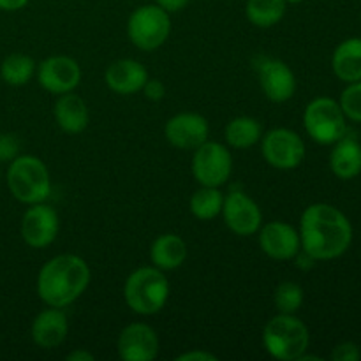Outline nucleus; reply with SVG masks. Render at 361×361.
<instances>
[{
	"label": "nucleus",
	"instance_id": "obj_1",
	"mask_svg": "<svg viewBox=\"0 0 361 361\" xmlns=\"http://www.w3.org/2000/svg\"><path fill=\"white\" fill-rule=\"evenodd\" d=\"M302 249L316 261L337 259L353 242V226L348 215L328 203H314L300 219Z\"/></svg>",
	"mask_w": 361,
	"mask_h": 361
},
{
	"label": "nucleus",
	"instance_id": "obj_2",
	"mask_svg": "<svg viewBox=\"0 0 361 361\" xmlns=\"http://www.w3.org/2000/svg\"><path fill=\"white\" fill-rule=\"evenodd\" d=\"M90 284V267L76 254H60L42 264L37 275V295L48 307L73 305Z\"/></svg>",
	"mask_w": 361,
	"mask_h": 361
},
{
	"label": "nucleus",
	"instance_id": "obj_3",
	"mask_svg": "<svg viewBox=\"0 0 361 361\" xmlns=\"http://www.w3.org/2000/svg\"><path fill=\"white\" fill-rule=\"evenodd\" d=\"M169 298V281L164 271L152 267H141L127 277L123 284V300L133 312L152 316L161 312Z\"/></svg>",
	"mask_w": 361,
	"mask_h": 361
},
{
	"label": "nucleus",
	"instance_id": "obj_4",
	"mask_svg": "<svg viewBox=\"0 0 361 361\" xmlns=\"http://www.w3.org/2000/svg\"><path fill=\"white\" fill-rule=\"evenodd\" d=\"M263 345L271 358L298 361L310 345L309 328L295 314L279 312L264 324Z\"/></svg>",
	"mask_w": 361,
	"mask_h": 361
},
{
	"label": "nucleus",
	"instance_id": "obj_5",
	"mask_svg": "<svg viewBox=\"0 0 361 361\" xmlns=\"http://www.w3.org/2000/svg\"><path fill=\"white\" fill-rule=\"evenodd\" d=\"M7 187L20 203H44L51 196V176L44 162L34 155H18L7 169Z\"/></svg>",
	"mask_w": 361,
	"mask_h": 361
},
{
	"label": "nucleus",
	"instance_id": "obj_6",
	"mask_svg": "<svg viewBox=\"0 0 361 361\" xmlns=\"http://www.w3.org/2000/svg\"><path fill=\"white\" fill-rule=\"evenodd\" d=\"M171 34V18L157 4H147L130 13L127 20V35L141 51H155Z\"/></svg>",
	"mask_w": 361,
	"mask_h": 361
},
{
	"label": "nucleus",
	"instance_id": "obj_7",
	"mask_svg": "<svg viewBox=\"0 0 361 361\" xmlns=\"http://www.w3.org/2000/svg\"><path fill=\"white\" fill-rule=\"evenodd\" d=\"M303 127L310 140L319 145H334L348 133V118L338 101L317 97L303 111Z\"/></svg>",
	"mask_w": 361,
	"mask_h": 361
},
{
	"label": "nucleus",
	"instance_id": "obj_8",
	"mask_svg": "<svg viewBox=\"0 0 361 361\" xmlns=\"http://www.w3.org/2000/svg\"><path fill=\"white\" fill-rule=\"evenodd\" d=\"M192 175L200 185L222 187L233 173V155L219 141L207 140L194 150Z\"/></svg>",
	"mask_w": 361,
	"mask_h": 361
},
{
	"label": "nucleus",
	"instance_id": "obj_9",
	"mask_svg": "<svg viewBox=\"0 0 361 361\" xmlns=\"http://www.w3.org/2000/svg\"><path fill=\"white\" fill-rule=\"evenodd\" d=\"M261 154L271 168L291 171L305 161L307 148L298 133L277 127L261 137Z\"/></svg>",
	"mask_w": 361,
	"mask_h": 361
},
{
	"label": "nucleus",
	"instance_id": "obj_10",
	"mask_svg": "<svg viewBox=\"0 0 361 361\" xmlns=\"http://www.w3.org/2000/svg\"><path fill=\"white\" fill-rule=\"evenodd\" d=\"M229 231L238 236L256 235L263 226V214L256 201L242 189H231L224 196L221 212Z\"/></svg>",
	"mask_w": 361,
	"mask_h": 361
},
{
	"label": "nucleus",
	"instance_id": "obj_11",
	"mask_svg": "<svg viewBox=\"0 0 361 361\" xmlns=\"http://www.w3.org/2000/svg\"><path fill=\"white\" fill-rule=\"evenodd\" d=\"M60 229L59 214L53 207L44 203L28 204L21 217V238L32 249H46L56 240Z\"/></svg>",
	"mask_w": 361,
	"mask_h": 361
},
{
	"label": "nucleus",
	"instance_id": "obj_12",
	"mask_svg": "<svg viewBox=\"0 0 361 361\" xmlns=\"http://www.w3.org/2000/svg\"><path fill=\"white\" fill-rule=\"evenodd\" d=\"M39 85L53 95L74 92L81 83V67L74 59L66 55H53L42 60L35 71Z\"/></svg>",
	"mask_w": 361,
	"mask_h": 361
},
{
	"label": "nucleus",
	"instance_id": "obj_13",
	"mask_svg": "<svg viewBox=\"0 0 361 361\" xmlns=\"http://www.w3.org/2000/svg\"><path fill=\"white\" fill-rule=\"evenodd\" d=\"M257 242L261 250L275 261H291L302 249L300 231L284 221H271L261 226Z\"/></svg>",
	"mask_w": 361,
	"mask_h": 361
},
{
	"label": "nucleus",
	"instance_id": "obj_14",
	"mask_svg": "<svg viewBox=\"0 0 361 361\" xmlns=\"http://www.w3.org/2000/svg\"><path fill=\"white\" fill-rule=\"evenodd\" d=\"M116 353L123 361H152L159 355V337L147 323H130L120 331Z\"/></svg>",
	"mask_w": 361,
	"mask_h": 361
},
{
	"label": "nucleus",
	"instance_id": "obj_15",
	"mask_svg": "<svg viewBox=\"0 0 361 361\" xmlns=\"http://www.w3.org/2000/svg\"><path fill=\"white\" fill-rule=\"evenodd\" d=\"M259 87L271 102H286L295 95L296 76L291 67L279 59H261L256 66Z\"/></svg>",
	"mask_w": 361,
	"mask_h": 361
},
{
	"label": "nucleus",
	"instance_id": "obj_16",
	"mask_svg": "<svg viewBox=\"0 0 361 361\" xmlns=\"http://www.w3.org/2000/svg\"><path fill=\"white\" fill-rule=\"evenodd\" d=\"M210 126L200 113H178L171 116L164 126V136L171 147L180 150H196L208 140Z\"/></svg>",
	"mask_w": 361,
	"mask_h": 361
},
{
	"label": "nucleus",
	"instance_id": "obj_17",
	"mask_svg": "<svg viewBox=\"0 0 361 361\" xmlns=\"http://www.w3.org/2000/svg\"><path fill=\"white\" fill-rule=\"evenodd\" d=\"M147 67L133 59H120L109 63L104 73V81L111 92L118 95H133L141 92L148 80Z\"/></svg>",
	"mask_w": 361,
	"mask_h": 361
},
{
	"label": "nucleus",
	"instance_id": "obj_18",
	"mask_svg": "<svg viewBox=\"0 0 361 361\" xmlns=\"http://www.w3.org/2000/svg\"><path fill=\"white\" fill-rule=\"evenodd\" d=\"M69 334V323L63 309L48 307L39 312L32 323V341L41 349H55L67 338Z\"/></svg>",
	"mask_w": 361,
	"mask_h": 361
},
{
	"label": "nucleus",
	"instance_id": "obj_19",
	"mask_svg": "<svg viewBox=\"0 0 361 361\" xmlns=\"http://www.w3.org/2000/svg\"><path fill=\"white\" fill-rule=\"evenodd\" d=\"M330 169L341 180H353L361 173V143L358 137L349 134V130L334 143Z\"/></svg>",
	"mask_w": 361,
	"mask_h": 361
},
{
	"label": "nucleus",
	"instance_id": "obj_20",
	"mask_svg": "<svg viewBox=\"0 0 361 361\" xmlns=\"http://www.w3.org/2000/svg\"><path fill=\"white\" fill-rule=\"evenodd\" d=\"M53 115H55L59 127L66 134L83 133L88 127V122H90L87 102L80 95L73 94V92L59 95L55 108H53Z\"/></svg>",
	"mask_w": 361,
	"mask_h": 361
},
{
	"label": "nucleus",
	"instance_id": "obj_21",
	"mask_svg": "<svg viewBox=\"0 0 361 361\" xmlns=\"http://www.w3.org/2000/svg\"><path fill=\"white\" fill-rule=\"evenodd\" d=\"M150 259L152 264L159 270H176L187 259V243L178 235H173V233L157 236L150 247Z\"/></svg>",
	"mask_w": 361,
	"mask_h": 361
},
{
	"label": "nucleus",
	"instance_id": "obj_22",
	"mask_svg": "<svg viewBox=\"0 0 361 361\" xmlns=\"http://www.w3.org/2000/svg\"><path fill=\"white\" fill-rule=\"evenodd\" d=\"M331 69L344 83L361 81V37L345 39L335 48Z\"/></svg>",
	"mask_w": 361,
	"mask_h": 361
},
{
	"label": "nucleus",
	"instance_id": "obj_23",
	"mask_svg": "<svg viewBox=\"0 0 361 361\" xmlns=\"http://www.w3.org/2000/svg\"><path fill=\"white\" fill-rule=\"evenodd\" d=\"M226 143L236 150L254 147L263 137V126L252 116H236L229 120L224 130Z\"/></svg>",
	"mask_w": 361,
	"mask_h": 361
},
{
	"label": "nucleus",
	"instance_id": "obj_24",
	"mask_svg": "<svg viewBox=\"0 0 361 361\" xmlns=\"http://www.w3.org/2000/svg\"><path fill=\"white\" fill-rule=\"evenodd\" d=\"M288 2L286 0H247L245 16L254 27L271 28L284 18Z\"/></svg>",
	"mask_w": 361,
	"mask_h": 361
},
{
	"label": "nucleus",
	"instance_id": "obj_25",
	"mask_svg": "<svg viewBox=\"0 0 361 361\" xmlns=\"http://www.w3.org/2000/svg\"><path fill=\"white\" fill-rule=\"evenodd\" d=\"M37 63L25 53H11L0 63V78L11 87H23L35 76Z\"/></svg>",
	"mask_w": 361,
	"mask_h": 361
},
{
	"label": "nucleus",
	"instance_id": "obj_26",
	"mask_svg": "<svg viewBox=\"0 0 361 361\" xmlns=\"http://www.w3.org/2000/svg\"><path fill=\"white\" fill-rule=\"evenodd\" d=\"M222 204H224V194L221 192V187L201 185L190 196L189 210L200 221H214L221 215Z\"/></svg>",
	"mask_w": 361,
	"mask_h": 361
},
{
	"label": "nucleus",
	"instance_id": "obj_27",
	"mask_svg": "<svg viewBox=\"0 0 361 361\" xmlns=\"http://www.w3.org/2000/svg\"><path fill=\"white\" fill-rule=\"evenodd\" d=\"M303 300H305V293L302 286L296 282L286 281L275 288L274 303L275 309L281 314H296L302 309Z\"/></svg>",
	"mask_w": 361,
	"mask_h": 361
},
{
	"label": "nucleus",
	"instance_id": "obj_28",
	"mask_svg": "<svg viewBox=\"0 0 361 361\" xmlns=\"http://www.w3.org/2000/svg\"><path fill=\"white\" fill-rule=\"evenodd\" d=\"M338 104H341L345 118L361 123V81L348 83V88L342 92Z\"/></svg>",
	"mask_w": 361,
	"mask_h": 361
},
{
	"label": "nucleus",
	"instance_id": "obj_29",
	"mask_svg": "<svg viewBox=\"0 0 361 361\" xmlns=\"http://www.w3.org/2000/svg\"><path fill=\"white\" fill-rule=\"evenodd\" d=\"M20 154V141L14 134H0V162H11Z\"/></svg>",
	"mask_w": 361,
	"mask_h": 361
},
{
	"label": "nucleus",
	"instance_id": "obj_30",
	"mask_svg": "<svg viewBox=\"0 0 361 361\" xmlns=\"http://www.w3.org/2000/svg\"><path fill=\"white\" fill-rule=\"evenodd\" d=\"M331 360L334 361H360L361 360V349L355 342H342V344L335 345L331 351Z\"/></svg>",
	"mask_w": 361,
	"mask_h": 361
},
{
	"label": "nucleus",
	"instance_id": "obj_31",
	"mask_svg": "<svg viewBox=\"0 0 361 361\" xmlns=\"http://www.w3.org/2000/svg\"><path fill=\"white\" fill-rule=\"evenodd\" d=\"M141 92H143L145 97H147L148 101L159 102L164 99L166 85L162 83L161 80H157V78H148L147 83H145L143 88H141Z\"/></svg>",
	"mask_w": 361,
	"mask_h": 361
},
{
	"label": "nucleus",
	"instance_id": "obj_32",
	"mask_svg": "<svg viewBox=\"0 0 361 361\" xmlns=\"http://www.w3.org/2000/svg\"><path fill=\"white\" fill-rule=\"evenodd\" d=\"M178 361H217V356L208 351H187L176 356Z\"/></svg>",
	"mask_w": 361,
	"mask_h": 361
},
{
	"label": "nucleus",
	"instance_id": "obj_33",
	"mask_svg": "<svg viewBox=\"0 0 361 361\" xmlns=\"http://www.w3.org/2000/svg\"><path fill=\"white\" fill-rule=\"evenodd\" d=\"M189 2L190 0H157V6H161L162 9L168 11V13L171 14V13H178V11L185 9Z\"/></svg>",
	"mask_w": 361,
	"mask_h": 361
},
{
	"label": "nucleus",
	"instance_id": "obj_34",
	"mask_svg": "<svg viewBox=\"0 0 361 361\" xmlns=\"http://www.w3.org/2000/svg\"><path fill=\"white\" fill-rule=\"evenodd\" d=\"M293 259H296V267L302 268V270H310V268H314V264H316V259H314L310 254H307L303 249H300V252L296 254Z\"/></svg>",
	"mask_w": 361,
	"mask_h": 361
},
{
	"label": "nucleus",
	"instance_id": "obj_35",
	"mask_svg": "<svg viewBox=\"0 0 361 361\" xmlns=\"http://www.w3.org/2000/svg\"><path fill=\"white\" fill-rule=\"evenodd\" d=\"M30 0H0V11H7V13H14V11L23 9Z\"/></svg>",
	"mask_w": 361,
	"mask_h": 361
},
{
	"label": "nucleus",
	"instance_id": "obj_36",
	"mask_svg": "<svg viewBox=\"0 0 361 361\" xmlns=\"http://www.w3.org/2000/svg\"><path fill=\"white\" fill-rule=\"evenodd\" d=\"M95 356L92 353L85 351V349H74L73 353L66 356L67 361H94Z\"/></svg>",
	"mask_w": 361,
	"mask_h": 361
},
{
	"label": "nucleus",
	"instance_id": "obj_37",
	"mask_svg": "<svg viewBox=\"0 0 361 361\" xmlns=\"http://www.w3.org/2000/svg\"><path fill=\"white\" fill-rule=\"evenodd\" d=\"M288 4H293V6H296V4H302L303 0H286Z\"/></svg>",
	"mask_w": 361,
	"mask_h": 361
},
{
	"label": "nucleus",
	"instance_id": "obj_38",
	"mask_svg": "<svg viewBox=\"0 0 361 361\" xmlns=\"http://www.w3.org/2000/svg\"><path fill=\"white\" fill-rule=\"evenodd\" d=\"M0 180H2V173H0Z\"/></svg>",
	"mask_w": 361,
	"mask_h": 361
}]
</instances>
